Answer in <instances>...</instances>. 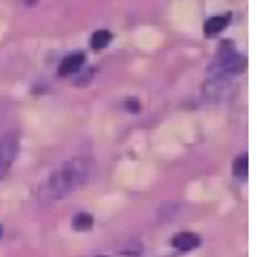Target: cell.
Wrapping results in <instances>:
<instances>
[{
	"mask_svg": "<svg viewBox=\"0 0 257 257\" xmlns=\"http://www.w3.org/2000/svg\"><path fill=\"white\" fill-rule=\"evenodd\" d=\"M95 165L89 158H72L57 167L53 173L36 188V198L40 202H53L66 198L70 192L78 190L93 177Z\"/></svg>",
	"mask_w": 257,
	"mask_h": 257,
	"instance_id": "6da1fadb",
	"label": "cell"
},
{
	"mask_svg": "<svg viewBox=\"0 0 257 257\" xmlns=\"http://www.w3.org/2000/svg\"><path fill=\"white\" fill-rule=\"evenodd\" d=\"M99 257H103V255H99Z\"/></svg>",
	"mask_w": 257,
	"mask_h": 257,
	"instance_id": "7c38bea8",
	"label": "cell"
},
{
	"mask_svg": "<svg viewBox=\"0 0 257 257\" xmlns=\"http://www.w3.org/2000/svg\"><path fill=\"white\" fill-rule=\"evenodd\" d=\"M110 40H112V32H108V30H97L95 34L91 36V47L95 49V51H101V49H105L110 45Z\"/></svg>",
	"mask_w": 257,
	"mask_h": 257,
	"instance_id": "8992f818",
	"label": "cell"
},
{
	"mask_svg": "<svg viewBox=\"0 0 257 257\" xmlns=\"http://www.w3.org/2000/svg\"><path fill=\"white\" fill-rule=\"evenodd\" d=\"M82 74V78H76L74 82L78 84V87H87V84L93 80V76H95V68H89V70H84V72H80Z\"/></svg>",
	"mask_w": 257,
	"mask_h": 257,
	"instance_id": "9c48e42d",
	"label": "cell"
},
{
	"mask_svg": "<svg viewBox=\"0 0 257 257\" xmlns=\"http://www.w3.org/2000/svg\"><path fill=\"white\" fill-rule=\"evenodd\" d=\"M0 236H3V226H0Z\"/></svg>",
	"mask_w": 257,
	"mask_h": 257,
	"instance_id": "8fae6325",
	"label": "cell"
},
{
	"mask_svg": "<svg viewBox=\"0 0 257 257\" xmlns=\"http://www.w3.org/2000/svg\"><path fill=\"white\" fill-rule=\"evenodd\" d=\"M17 150H19L17 133H7V135L0 137V179H5L9 175L11 167L15 163Z\"/></svg>",
	"mask_w": 257,
	"mask_h": 257,
	"instance_id": "7a4b0ae2",
	"label": "cell"
},
{
	"mask_svg": "<svg viewBox=\"0 0 257 257\" xmlns=\"http://www.w3.org/2000/svg\"><path fill=\"white\" fill-rule=\"evenodd\" d=\"M72 226H74V230H78V232L91 230V226H93V217L89 215V213H78V215L72 219Z\"/></svg>",
	"mask_w": 257,
	"mask_h": 257,
	"instance_id": "52a82bcc",
	"label": "cell"
},
{
	"mask_svg": "<svg viewBox=\"0 0 257 257\" xmlns=\"http://www.w3.org/2000/svg\"><path fill=\"white\" fill-rule=\"evenodd\" d=\"M228 21H230V15H215V17L207 19V21H205V34H207V36L219 34V32L228 26Z\"/></svg>",
	"mask_w": 257,
	"mask_h": 257,
	"instance_id": "5b68a950",
	"label": "cell"
},
{
	"mask_svg": "<svg viewBox=\"0 0 257 257\" xmlns=\"http://www.w3.org/2000/svg\"><path fill=\"white\" fill-rule=\"evenodd\" d=\"M124 108L128 112H139V110H142V103H139V99L128 97V99H124Z\"/></svg>",
	"mask_w": 257,
	"mask_h": 257,
	"instance_id": "30bf717a",
	"label": "cell"
},
{
	"mask_svg": "<svg viewBox=\"0 0 257 257\" xmlns=\"http://www.w3.org/2000/svg\"><path fill=\"white\" fill-rule=\"evenodd\" d=\"M232 171H234V175L240 177V179L247 177V173H249V160H247V154H242V156H238L236 160H234Z\"/></svg>",
	"mask_w": 257,
	"mask_h": 257,
	"instance_id": "ba28073f",
	"label": "cell"
},
{
	"mask_svg": "<svg viewBox=\"0 0 257 257\" xmlns=\"http://www.w3.org/2000/svg\"><path fill=\"white\" fill-rule=\"evenodd\" d=\"M82 63H84V53H72V55L63 57V61L57 68V74L61 78H66V76H70V74H76Z\"/></svg>",
	"mask_w": 257,
	"mask_h": 257,
	"instance_id": "3957f363",
	"label": "cell"
},
{
	"mask_svg": "<svg viewBox=\"0 0 257 257\" xmlns=\"http://www.w3.org/2000/svg\"><path fill=\"white\" fill-rule=\"evenodd\" d=\"M171 244H173L177 251L188 253V251L196 249L200 244V236H196V234H192V232H181V234H177V236H173Z\"/></svg>",
	"mask_w": 257,
	"mask_h": 257,
	"instance_id": "277c9868",
	"label": "cell"
}]
</instances>
